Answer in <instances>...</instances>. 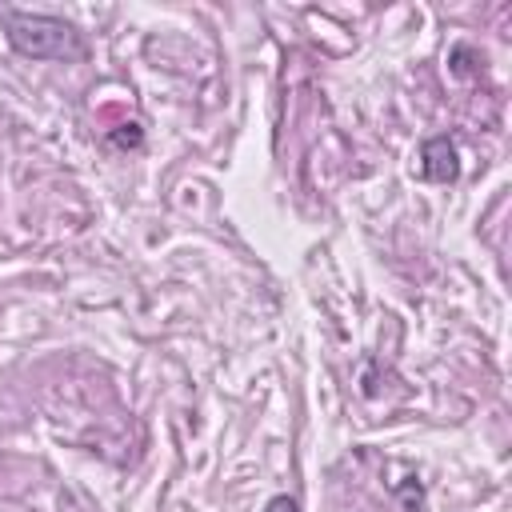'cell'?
<instances>
[{"label":"cell","mask_w":512,"mask_h":512,"mask_svg":"<svg viewBox=\"0 0 512 512\" xmlns=\"http://www.w3.org/2000/svg\"><path fill=\"white\" fill-rule=\"evenodd\" d=\"M264 512H300V504H296L292 496H272V500L264 504Z\"/></svg>","instance_id":"obj_4"},{"label":"cell","mask_w":512,"mask_h":512,"mask_svg":"<svg viewBox=\"0 0 512 512\" xmlns=\"http://www.w3.org/2000/svg\"><path fill=\"white\" fill-rule=\"evenodd\" d=\"M420 172L436 184H452L460 176V160H456V144L448 136H432L420 148Z\"/></svg>","instance_id":"obj_2"},{"label":"cell","mask_w":512,"mask_h":512,"mask_svg":"<svg viewBox=\"0 0 512 512\" xmlns=\"http://www.w3.org/2000/svg\"><path fill=\"white\" fill-rule=\"evenodd\" d=\"M0 24H4L8 44L28 60H80L84 56V36L60 16L4 12Z\"/></svg>","instance_id":"obj_1"},{"label":"cell","mask_w":512,"mask_h":512,"mask_svg":"<svg viewBox=\"0 0 512 512\" xmlns=\"http://www.w3.org/2000/svg\"><path fill=\"white\" fill-rule=\"evenodd\" d=\"M112 144L136 148V144H140V124H120V132H112Z\"/></svg>","instance_id":"obj_3"}]
</instances>
